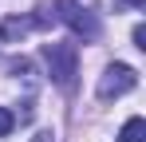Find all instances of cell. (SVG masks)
I'll return each mask as SVG.
<instances>
[{
  "instance_id": "cell-1",
  "label": "cell",
  "mask_w": 146,
  "mask_h": 142,
  "mask_svg": "<svg viewBox=\"0 0 146 142\" xmlns=\"http://www.w3.org/2000/svg\"><path fill=\"white\" fill-rule=\"evenodd\" d=\"M44 59H48L51 79H55L63 91H71L75 75H79V47H75L71 40H51V44H44Z\"/></svg>"
},
{
  "instance_id": "cell-2",
  "label": "cell",
  "mask_w": 146,
  "mask_h": 142,
  "mask_svg": "<svg viewBox=\"0 0 146 142\" xmlns=\"http://www.w3.org/2000/svg\"><path fill=\"white\" fill-rule=\"evenodd\" d=\"M55 20H63L75 36H87V40L99 36V20L79 4V0H55Z\"/></svg>"
},
{
  "instance_id": "cell-3",
  "label": "cell",
  "mask_w": 146,
  "mask_h": 142,
  "mask_svg": "<svg viewBox=\"0 0 146 142\" xmlns=\"http://www.w3.org/2000/svg\"><path fill=\"white\" fill-rule=\"evenodd\" d=\"M134 83H138V71L126 67V63H115V67H107V75L99 79V99L111 103V99H119V95L134 91Z\"/></svg>"
},
{
  "instance_id": "cell-4",
  "label": "cell",
  "mask_w": 146,
  "mask_h": 142,
  "mask_svg": "<svg viewBox=\"0 0 146 142\" xmlns=\"http://www.w3.org/2000/svg\"><path fill=\"white\" fill-rule=\"evenodd\" d=\"M24 32H32V20H28V16H8V20L0 24V40H4V44L20 40Z\"/></svg>"
},
{
  "instance_id": "cell-5",
  "label": "cell",
  "mask_w": 146,
  "mask_h": 142,
  "mask_svg": "<svg viewBox=\"0 0 146 142\" xmlns=\"http://www.w3.org/2000/svg\"><path fill=\"white\" fill-rule=\"evenodd\" d=\"M142 138H146V122H142L138 115L126 118V126L119 130V142H142Z\"/></svg>"
},
{
  "instance_id": "cell-6",
  "label": "cell",
  "mask_w": 146,
  "mask_h": 142,
  "mask_svg": "<svg viewBox=\"0 0 146 142\" xmlns=\"http://www.w3.org/2000/svg\"><path fill=\"white\" fill-rule=\"evenodd\" d=\"M12 126H16L12 111H8V107H0V138H4V134H12Z\"/></svg>"
},
{
  "instance_id": "cell-7",
  "label": "cell",
  "mask_w": 146,
  "mask_h": 142,
  "mask_svg": "<svg viewBox=\"0 0 146 142\" xmlns=\"http://www.w3.org/2000/svg\"><path fill=\"white\" fill-rule=\"evenodd\" d=\"M134 47L146 51V28H142V24H134Z\"/></svg>"
},
{
  "instance_id": "cell-8",
  "label": "cell",
  "mask_w": 146,
  "mask_h": 142,
  "mask_svg": "<svg viewBox=\"0 0 146 142\" xmlns=\"http://www.w3.org/2000/svg\"><path fill=\"white\" fill-rule=\"evenodd\" d=\"M122 4L126 8H142V0H115V8H122Z\"/></svg>"
}]
</instances>
